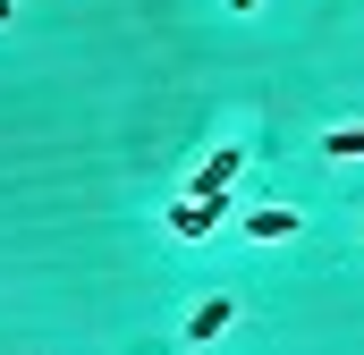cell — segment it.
<instances>
[{
  "label": "cell",
  "mask_w": 364,
  "mask_h": 355,
  "mask_svg": "<svg viewBox=\"0 0 364 355\" xmlns=\"http://www.w3.org/2000/svg\"><path fill=\"white\" fill-rule=\"evenodd\" d=\"M229 322H237V305H229V296H203V305H195V313H186V339H195V347H203V339H220V330H229Z\"/></svg>",
  "instance_id": "6da1fadb"
},
{
  "label": "cell",
  "mask_w": 364,
  "mask_h": 355,
  "mask_svg": "<svg viewBox=\"0 0 364 355\" xmlns=\"http://www.w3.org/2000/svg\"><path fill=\"white\" fill-rule=\"evenodd\" d=\"M237 170H246V153H237V144H229V153H212V161L195 170V195H229V186H237Z\"/></svg>",
  "instance_id": "7a4b0ae2"
},
{
  "label": "cell",
  "mask_w": 364,
  "mask_h": 355,
  "mask_svg": "<svg viewBox=\"0 0 364 355\" xmlns=\"http://www.w3.org/2000/svg\"><path fill=\"white\" fill-rule=\"evenodd\" d=\"M305 220L288 212V203H263V212H246V237H263V246H279V237H296Z\"/></svg>",
  "instance_id": "3957f363"
},
{
  "label": "cell",
  "mask_w": 364,
  "mask_h": 355,
  "mask_svg": "<svg viewBox=\"0 0 364 355\" xmlns=\"http://www.w3.org/2000/svg\"><path fill=\"white\" fill-rule=\"evenodd\" d=\"M322 153H331V161H364V127H331Z\"/></svg>",
  "instance_id": "277c9868"
},
{
  "label": "cell",
  "mask_w": 364,
  "mask_h": 355,
  "mask_svg": "<svg viewBox=\"0 0 364 355\" xmlns=\"http://www.w3.org/2000/svg\"><path fill=\"white\" fill-rule=\"evenodd\" d=\"M229 9H237V17H246V9H255V0H229Z\"/></svg>",
  "instance_id": "5b68a950"
},
{
  "label": "cell",
  "mask_w": 364,
  "mask_h": 355,
  "mask_svg": "<svg viewBox=\"0 0 364 355\" xmlns=\"http://www.w3.org/2000/svg\"><path fill=\"white\" fill-rule=\"evenodd\" d=\"M0 26H9V0H0Z\"/></svg>",
  "instance_id": "8992f818"
}]
</instances>
